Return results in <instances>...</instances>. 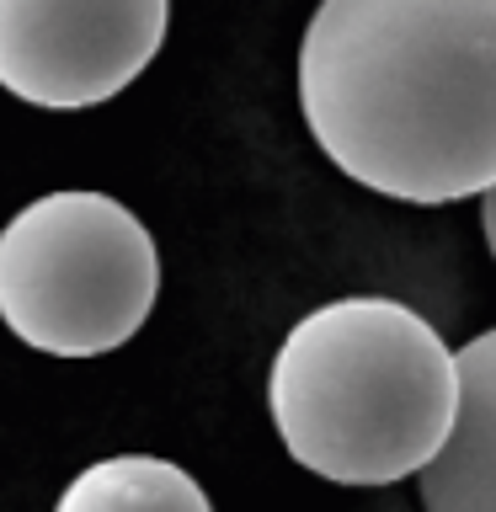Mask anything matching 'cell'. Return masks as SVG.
Wrapping results in <instances>:
<instances>
[{"mask_svg": "<svg viewBox=\"0 0 496 512\" xmlns=\"http://www.w3.org/2000/svg\"><path fill=\"white\" fill-rule=\"evenodd\" d=\"M480 235H486V246H491V256H496V187L480 198Z\"/></svg>", "mask_w": 496, "mask_h": 512, "instance_id": "52a82bcc", "label": "cell"}, {"mask_svg": "<svg viewBox=\"0 0 496 512\" xmlns=\"http://www.w3.org/2000/svg\"><path fill=\"white\" fill-rule=\"evenodd\" d=\"M54 512H214L182 464L155 454H112L86 464L59 491Z\"/></svg>", "mask_w": 496, "mask_h": 512, "instance_id": "8992f818", "label": "cell"}, {"mask_svg": "<svg viewBox=\"0 0 496 512\" xmlns=\"http://www.w3.org/2000/svg\"><path fill=\"white\" fill-rule=\"evenodd\" d=\"M171 0H0V86L80 112L112 102L166 43Z\"/></svg>", "mask_w": 496, "mask_h": 512, "instance_id": "277c9868", "label": "cell"}, {"mask_svg": "<svg viewBox=\"0 0 496 512\" xmlns=\"http://www.w3.org/2000/svg\"><path fill=\"white\" fill-rule=\"evenodd\" d=\"M160 294L155 235L107 192H48L0 230V320L48 358L134 342Z\"/></svg>", "mask_w": 496, "mask_h": 512, "instance_id": "3957f363", "label": "cell"}, {"mask_svg": "<svg viewBox=\"0 0 496 512\" xmlns=\"http://www.w3.org/2000/svg\"><path fill=\"white\" fill-rule=\"evenodd\" d=\"M416 491L422 512H496V326L459 347V422Z\"/></svg>", "mask_w": 496, "mask_h": 512, "instance_id": "5b68a950", "label": "cell"}, {"mask_svg": "<svg viewBox=\"0 0 496 512\" xmlns=\"http://www.w3.org/2000/svg\"><path fill=\"white\" fill-rule=\"evenodd\" d=\"M283 448L336 486H395L422 475L459 422V352L427 315L384 294L310 310L267 374Z\"/></svg>", "mask_w": 496, "mask_h": 512, "instance_id": "7a4b0ae2", "label": "cell"}, {"mask_svg": "<svg viewBox=\"0 0 496 512\" xmlns=\"http://www.w3.org/2000/svg\"><path fill=\"white\" fill-rule=\"evenodd\" d=\"M299 112L326 160L395 203L496 187V0H320Z\"/></svg>", "mask_w": 496, "mask_h": 512, "instance_id": "6da1fadb", "label": "cell"}]
</instances>
